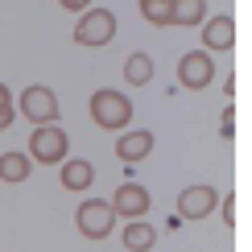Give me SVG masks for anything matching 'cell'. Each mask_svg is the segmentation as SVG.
I'll return each mask as SVG.
<instances>
[{
    "mask_svg": "<svg viewBox=\"0 0 252 252\" xmlns=\"http://www.w3.org/2000/svg\"><path fill=\"white\" fill-rule=\"evenodd\" d=\"M58 182H62V190H87V186L95 182V165H91L87 157H66Z\"/></svg>",
    "mask_w": 252,
    "mask_h": 252,
    "instance_id": "11",
    "label": "cell"
},
{
    "mask_svg": "<svg viewBox=\"0 0 252 252\" xmlns=\"http://www.w3.org/2000/svg\"><path fill=\"white\" fill-rule=\"evenodd\" d=\"M13 116H17V103H13V108H0V132L13 124Z\"/></svg>",
    "mask_w": 252,
    "mask_h": 252,
    "instance_id": "20",
    "label": "cell"
},
{
    "mask_svg": "<svg viewBox=\"0 0 252 252\" xmlns=\"http://www.w3.org/2000/svg\"><path fill=\"white\" fill-rule=\"evenodd\" d=\"M75 46H87V50H99V46H108L112 37H116V13L112 8H99V4H91V8H83L79 21H75Z\"/></svg>",
    "mask_w": 252,
    "mask_h": 252,
    "instance_id": "2",
    "label": "cell"
},
{
    "mask_svg": "<svg viewBox=\"0 0 252 252\" xmlns=\"http://www.w3.org/2000/svg\"><path fill=\"white\" fill-rule=\"evenodd\" d=\"M75 223H79L83 240H108L112 227H116V211H112L108 198H87V203H79Z\"/></svg>",
    "mask_w": 252,
    "mask_h": 252,
    "instance_id": "4",
    "label": "cell"
},
{
    "mask_svg": "<svg viewBox=\"0 0 252 252\" xmlns=\"http://www.w3.org/2000/svg\"><path fill=\"white\" fill-rule=\"evenodd\" d=\"M66 13H83V8H91V0H58Z\"/></svg>",
    "mask_w": 252,
    "mask_h": 252,
    "instance_id": "18",
    "label": "cell"
},
{
    "mask_svg": "<svg viewBox=\"0 0 252 252\" xmlns=\"http://www.w3.org/2000/svg\"><path fill=\"white\" fill-rule=\"evenodd\" d=\"M120 240H124V248H128V252H153L157 232H153V223H145V219H128L124 232H120Z\"/></svg>",
    "mask_w": 252,
    "mask_h": 252,
    "instance_id": "13",
    "label": "cell"
},
{
    "mask_svg": "<svg viewBox=\"0 0 252 252\" xmlns=\"http://www.w3.org/2000/svg\"><path fill=\"white\" fill-rule=\"evenodd\" d=\"M149 153H153V132L149 128H132V132H120L116 136V157H120V161L136 165V161H145Z\"/></svg>",
    "mask_w": 252,
    "mask_h": 252,
    "instance_id": "10",
    "label": "cell"
},
{
    "mask_svg": "<svg viewBox=\"0 0 252 252\" xmlns=\"http://www.w3.org/2000/svg\"><path fill=\"white\" fill-rule=\"evenodd\" d=\"M207 0H174V25H203Z\"/></svg>",
    "mask_w": 252,
    "mask_h": 252,
    "instance_id": "16",
    "label": "cell"
},
{
    "mask_svg": "<svg viewBox=\"0 0 252 252\" xmlns=\"http://www.w3.org/2000/svg\"><path fill=\"white\" fill-rule=\"evenodd\" d=\"M29 170H33L29 153H21V149H4V153H0V182L21 186V182L29 178Z\"/></svg>",
    "mask_w": 252,
    "mask_h": 252,
    "instance_id": "12",
    "label": "cell"
},
{
    "mask_svg": "<svg viewBox=\"0 0 252 252\" xmlns=\"http://www.w3.org/2000/svg\"><path fill=\"white\" fill-rule=\"evenodd\" d=\"M236 46V17L232 13H219L211 21H203V50L207 54H227Z\"/></svg>",
    "mask_w": 252,
    "mask_h": 252,
    "instance_id": "9",
    "label": "cell"
},
{
    "mask_svg": "<svg viewBox=\"0 0 252 252\" xmlns=\"http://www.w3.org/2000/svg\"><path fill=\"white\" fill-rule=\"evenodd\" d=\"M21 116L33 120V128H37V124H58V99H54V91L41 87V83L25 87V91H21Z\"/></svg>",
    "mask_w": 252,
    "mask_h": 252,
    "instance_id": "6",
    "label": "cell"
},
{
    "mask_svg": "<svg viewBox=\"0 0 252 252\" xmlns=\"http://www.w3.org/2000/svg\"><path fill=\"white\" fill-rule=\"evenodd\" d=\"M223 223L236 227V194H223Z\"/></svg>",
    "mask_w": 252,
    "mask_h": 252,
    "instance_id": "17",
    "label": "cell"
},
{
    "mask_svg": "<svg viewBox=\"0 0 252 252\" xmlns=\"http://www.w3.org/2000/svg\"><path fill=\"white\" fill-rule=\"evenodd\" d=\"M108 203H112V211H116L120 219H145L149 207H153V194L145 190L141 182H120L116 194H112Z\"/></svg>",
    "mask_w": 252,
    "mask_h": 252,
    "instance_id": "7",
    "label": "cell"
},
{
    "mask_svg": "<svg viewBox=\"0 0 252 252\" xmlns=\"http://www.w3.org/2000/svg\"><path fill=\"white\" fill-rule=\"evenodd\" d=\"M0 108H13V91H8L4 83H0Z\"/></svg>",
    "mask_w": 252,
    "mask_h": 252,
    "instance_id": "21",
    "label": "cell"
},
{
    "mask_svg": "<svg viewBox=\"0 0 252 252\" xmlns=\"http://www.w3.org/2000/svg\"><path fill=\"white\" fill-rule=\"evenodd\" d=\"M219 207V190L215 186H186L178 194V219H207Z\"/></svg>",
    "mask_w": 252,
    "mask_h": 252,
    "instance_id": "8",
    "label": "cell"
},
{
    "mask_svg": "<svg viewBox=\"0 0 252 252\" xmlns=\"http://www.w3.org/2000/svg\"><path fill=\"white\" fill-rule=\"evenodd\" d=\"M211 79H215V58L207 54V50H186V54L178 58V83H182L186 91L211 87Z\"/></svg>",
    "mask_w": 252,
    "mask_h": 252,
    "instance_id": "5",
    "label": "cell"
},
{
    "mask_svg": "<svg viewBox=\"0 0 252 252\" xmlns=\"http://www.w3.org/2000/svg\"><path fill=\"white\" fill-rule=\"evenodd\" d=\"M136 8H141V17L149 21V25H157V29L174 25V0H136Z\"/></svg>",
    "mask_w": 252,
    "mask_h": 252,
    "instance_id": "15",
    "label": "cell"
},
{
    "mask_svg": "<svg viewBox=\"0 0 252 252\" xmlns=\"http://www.w3.org/2000/svg\"><path fill=\"white\" fill-rule=\"evenodd\" d=\"M91 120L108 132H124L132 124V99L116 87H99L91 91Z\"/></svg>",
    "mask_w": 252,
    "mask_h": 252,
    "instance_id": "1",
    "label": "cell"
},
{
    "mask_svg": "<svg viewBox=\"0 0 252 252\" xmlns=\"http://www.w3.org/2000/svg\"><path fill=\"white\" fill-rule=\"evenodd\" d=\"M29 161H41V165H62L70 153V136L58 128V124H37L33 136H29Z\"/></svg>",
    "mask_w": 252,
    "mask_h": 252,
    "instance_id": "3",
    "label": "cell"
},
{
    "mask_svg": "<svg viewBox=\"0 0 252 252\" xmlns=\"http://www.w3.org/2000/svg\"><path fill=\"white\" fill-rule=\"evenodd\" d=\"M232 120H236V108L227 103V112H223V136H232V132H236V124H232Z\"/></svg>",
    "mask_w": 252,
    "mask_h": 252,
    "instance_id": "19",
    "label": "cell"
},
{
    "mask_svg": "<svg viewBox=\"0 0 252 252\" xmlns=\"http://www.w3.org/2000/svg\"><path fill=\"white\" fill-rule=\"evenodd\" d=\"M153 54H145V50H136V54L124 58V83L128 87H145V83H153Z\"/></svg>",
    "mask_w": 252,
    "mask_h": 252,
    "instance_id": "14",
    "label": "cell"
}]
</instances>
